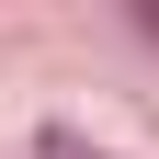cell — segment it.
<instances>
[{
    "mask_svg": "<svg viewBox=\"0 0 159 159\" xmlns=\"http://www.w3.org/2000/svg\"><path fill=\"white\" fill-rule=\"evenodd\" d=\"M136 23H148V34H159V0H136Z\"/></svg>",
    "mask_w": 159,
    "mask_h": 159,
    "instance_id": "1",
    "label": "cell"
}]
</instances>
